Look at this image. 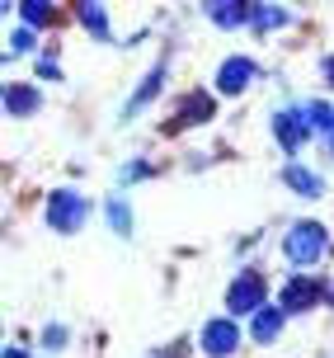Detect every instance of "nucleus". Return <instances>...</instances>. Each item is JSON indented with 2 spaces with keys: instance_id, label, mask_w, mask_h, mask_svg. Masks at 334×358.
Segmentation results:
<instances>
[{
  "instance_id": "f03ea898",
  "label": "nucleus",
  "mask_w": 334,
  "mask_h": 358,
  "mask_svg": "<svg viewBox=\"0 0 334 358\" xmlns=\"http://www.w3.org/2000/svg\"><path fill=\"white\" fill-rule=\"evenodd\" d=\"M89 217V203L80 194H71V189H57L48 198V227L52 231H80V222Z\"/></svg>"
},
{
  "instance_id": "ddd939ff",
  "label": "nucleus",
  "mask_w": 334,
  "mask_h": 358,
  "mask_svg": "<svg viewBox=\"0 0 334 358\" xmlns=\"http://www.w3.org/2000/svg\"><path fill=\"white\" fill-rule=\"evenodd\" d=\"M75 15H80V24H85L94 38H108V15H104V5H80Z\"/></svg>"
},
{
  "instance_id": "2eb2a0df",
  "label": "nucleus",
  "mask_w": 334,
  "mask_h": 358,
  "mask_svg": "<svg viewBox=\"0 0 334 358\" xmlns=\"http://www.w3.org/2000/svg\"><path fill=\"white\" fill-rule=\"evenodd\" d=\"M259 34H268V29H278V24H287V15L282 10H264V5H254V19H249Z\"/></svg>"
},
{
  "instance_id": "39448f33",
  "label": "nucleus",
  "mask_w": 334,
  "mask_h": 358,
  "mask_svg": "<svg viewBox=\"0 0 334 358\" xmlns=\"http://www.w3.org/2000/svg\"><path fill=\"white\" fill-rule=\"evenodd\" d=\"M235 344H240V330H235V321H231V316L203 325V349H208L212 358H226Z\"/></svg>"
},
{
  "instance_id": "a211bd4d",
  "label": "nucleus",
  "mask_w": 334,
  "mask_h": 358,
  "mask_svg": "<svg viewBox=\"0 0 334 358\" xmlns=\"http://www.w3.org/2000/svg\"><path fill=\"white\" fill-rule=\"evenodd\" d=\"M29 48H34V34H29V29H19V34L10 38V52H29Z\"/></svg>"
},
{
  "instance_id": "1a4fd4ad",
  "label": "nucleus",
  "mask_w": 334,
  "mask_h": 358,
  "mask_svg": "<svg viewBox=\"0 0 334 358\" xmlns=\"http://www.w3.org/2000/svg\"><path fill=\"white\" fill-rule=\"evenodd\" d=\"M38 104H43V99H38V90H29V85H10L5 90V108H10L15 118H29Z\"/></svg>"
},
{
  "instance_id": "4468645a",
  "label": "nucleus",
  "mask_w": 334,
  "mask_h": 358,
  "mask_svg": "<svg viewBox=\"0 0 334 358\" xmlns=\"http://www.w3.org/2000/svg\"><path fill=\"white\" fill-rule=\"evenodd\" d=\"M108 222H113V231L127 236V227H132V213H127L123 198H108Z\"/></svg>"
},
{
  "instance_id": "f8f14e48",
  "label": "nucleus",
  "mask_w": 334,
  "mask_h": 358,
  "mask_svg": "<svg viewBox=\"0 0 334 358\" xmlns=\"http://www.w3.org/2000/svg\"><path fill=\"white\" fill-rule=\"evenodd\" d=\"M278 330H282V306H268V311H259V316H254V340L268 344Z\"/></svg>"
},
{
  "instance_id": "20e7f679",
  "label": "nucleus",
  "mask_w": 334,
  "mask_h": 358,
  "mask_svg": "<svg viewBox=\"0 0 334 358\" xmlns=\"http://www.w3.org/2000/svg\"><path fill=\"white\" fill-rule=\"evenodd\" d=\"M273 132H278L282 151H301V142L311 137V118H306V113H292V108H282V113H273Z\"/></svg>"
},
{
  "instance_id": "dca6fc26",
  "label": "nucleus",
  "mask_w": 334,
  "mask_h": 358,
  "mask_svg": "<svg viewBox=\"0 0 334 358\" xmlns=\"http://www.w3.org/2000/svg\"><path fill=\"white\" fill-rule=\"evenodd\" d=\"M19 15H24V24H48V19H52V5H43V0H24Z\"/></svg>"
},
{
  "instance_id": "f3484780",
  "label": "nucleus",
  "mask_w": 334,
  "mask_h": 358,
  "mask_svg": "<svg viewBox=\"0 0 334 358\" xmlns=\"http://www.w3.org/2000/svg\"><path fill=\"white\" fill-rule=\"evenodd\" d=\"M156 90H160V71H151V76H146V85H141V94L132 99V108H137V104H146V99H151Z\"/></svg>"
},
{
  "instance_id": "f257e3e1",
  "label": "nucleus",
  "mask_w": 334,
  "mask_h": 358,
  "mask_svg": "<svg viewBox=\"0 0 334 358\" xmlns=\"http://www.w3.org/2000/svg\"><path fill=\"white\" fill-rule=\"evenodd\" d=\"M325 250H330V236H325L320 222H297V227L287 231V241H282V255L297 268H311L316 259H325Z\"/></svg>"
},
{
  "instance_id": "aec40b11",
  "label": "nucleus",
  "mask_w": 334,
  "mask_h": 358,
  "mask_svg": "<svg viewBox=\"0 0 334 358\" xmlns=\"http://www.w3.org/2000/svg\"><path fill=\"white\" fill-rule=\"evenodd\" d=\"M325 76H330V85H334V57H325Z\"/></svg>"
},
{
  "instance_id": "6e6552de",
  "label": "nucleus",
  "mask_w": 334,
  "mask_h": 358,
  "mask_svg": "<svg viewBox=\"0 0 334 358\" xmlns=\"http://www.w3.org/2000/svg\"><path fill=\"white\" fill-rule=\"evenodd\" d=\"M208 15L222 24V29H240V24H249L254 19V5H240V0H212Z\"/></svg>"
},
{
  "instance_id": "7ed1b4c3",
  "label": "nucleus",
  "mask_w": 334,
  "mask_h": 358,
  "mask_svg": "<svg viewBox=\"0 0 334 358\" xmlns=\"http://www.w3.org/2000/svg\"><path fill=\"white\" fill-rule=\"evenodd\" d=\"M226 306H231V316H245V311H259L264 306V278L254 273V268H245L235 283H231L226 292Z\"/></svg>"
},
{
  "instance_id": "9d476101",
  "label": "nucleus",
  "mask_w": 334,
  "mask_h": 358,
  "mask_svg": "<svg viewBox=\"0 0 334 358\" xmlns=\"http://www.w3.org/2000/svg\"><path fill=\"white\" fill-rule=\"evenodd\" d=\"M208 118H212V99H208V94H189V99L179 104V118H175V123L189 127V123H208Z\"/></svg>"
},
{
  "instance_id": "423d86ee",
  "label": "nucleus",
  "mask_w": 334,
  "mask_h": 358,
  "mask_svg": "<svg viewBox=\"0 0 334 358\" xmlns=\"http://www.w3.org/2000/svg\"><path fill=\"white\" fill-rule=\"evenodd\" d=\"M249 76H254V62L231 57V62H222V71H217V90H222V94H240V90L249 85Z\"/></svg>"
},
{
  "instance_id": "9b49d317",
  "label": "nucleus",
  "mask_w": 334,
  "mask_h": 358,
  "mask_svg": "<svg viewBox=\"0 0 334 358\" xmlns=\"http://www.w3.org/2000/svg\"><path fill=\"white\" fill-rule=\"evenodd\" d=\"M282 179L297 189L301 198H320V175H311V170H301V165H287L282 170Z\"/></svg>"
},
{
  "instance_id": "6ab92c4d",
  "label": "nucleus",
  "mask_w": 334,
  "mask_h": 358,
  "mask_svg": "<svg viewBox=\"0 0 334 358\" xmlns=\"http://www.w3.org/2000/svg\"><path fill=\"white\" fill-rule=\"evenodd\" d=\"M61 340H66V330H61V325H52V330H48V349H61Z\"/></svg>"
},
{
  "instance_id": "0eeeda50",
  "label": "nucleus",
  "mask_w": 334,
  "mask_h": 358,
  "mask_svg": "<svg viewBox=\"0 0 334 358\" xmlns=\"http://www.w3.org/2000/svg\"><path fill=\"white\" fill-rule=\"evenodd\" d=\"M316 302H320V283H311V278H292L282 287V311H311Z\"/></svg>"
}]
</instances>
